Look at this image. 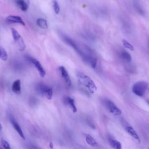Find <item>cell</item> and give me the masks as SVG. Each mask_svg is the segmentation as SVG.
Wrapping results in <instances>:
<instances>
[{"mask_svg": "<svg viewBox=\"0 0 149 149\" xmlns=\"http://www.w3.org/2000/svg\"><path fill=\"white\" fill-rule=\"evenodd\" d=\"M62 38L65 42L72 47L77 53L83 61L88 64L92 68H95L96 67L97 58L89 48L79 45L73 41V39L65 35H62Z\"/></svg>", "mask_w": 149, "mask_h": 149, "instance_id": "1", "label": "cell"}, {"mask_svg": "<svg viewBox=\"0 0 149 149\" xmlns=\"http://www.w3.org/2000/svg\"><path fill=\"white\" fill-rule=\"evenodd\" d=\"M77 77L79 84L90 93L94 94L97 91V86L93 80L83 72H77Z\"/></svg>", "mask_w": 149, "mask_h": 149, "instance_id": "2", "label": "cell"}, {"mask_svg": "<svg viewBox=\"0 0 149 149\" xmlns=\"http://www.w3.org/2000/svg\"><path fill=\"white\" fill-rule=\"evenodd\" d=\"M148 88V83L145 81H139L135 83L133 86L132 90L133 93L138 97H143L145 94Z\"/></svg>", "mask_w": 149, "mask_h": 149, "instance_id": "3", "label": "cell"}, {"mask_svg": "<svg viewBox=\"0 0 149 149\" xmlns=\"http://www.w3.org/2000/svg\"><path fill=\"white\" fill-rule=\"evenodd\" d=\"M37 91L48 100H51L53 95L52 89L44 83H39L36 86Z\"/></svg>", "mask_w": 149, "mask_h": 149, "instance_id": "4", "label": "cell"}, {"mask_svg": "<svg viewBox=\"0 0 149 149\" xmlns=\"http://www.w3.org/2000/svg\"><path fill=\"white\" fill-rule=\"evenodd\" d=\"M10 30L13 40L17 44L19 49L20 51H23L26 48V45L23 38L16 30L13 28H11Z\"/></svg>", "mask_w": 149, "mask_h": 149, "instance_id": "5", "label": "cell"}, {"mask_svg": "<svg viewBox=\"0 0 149 149\" xmlns=\"http://www.w3.org/2000/svg\"><path fill=\"white\" fill-rule=\"evenodd\" d=\"M104 104L108 111L114 116H119L121 115V110L112 101L106 99L104 101Z\"/></svg>", "mask_w": 149, "mask_h": 149, "instance_id": "6", "label": "cell"}, {"mask_svg": "<svg viewBox=\"0 0 149 149\" xmlns=\"http://www.w3.org/2000/svg\"><path fill=\"white\" fill-rule=\"evenodd\" d=\"M27 59L36 68V69L37 70V71L39 73L40 76L41 77H44L45 76L46 72H45V70L44 69L43 66L41 64V63L38 60H37L36 58H34L31 57V56H28Z\"/></svg>", "mask_w": 149, "mask_h": 149, "instance_id": "7", "label": "cell"}, {"mask_svg": "<svg viewBox=\"0 0 149 149\" xmlns=\"http://www.w3.org/2000/svg\"><path fill=\"white\" fill-rule=\"evenodd\" d=\"M59 70L61 75L62 79L64 80V81L66 83V84L68 86H70L72 85V81H71V79H70V76H69L67 70L63 66H60L59 68Z\"/></svg>", "mask_w": 149, "mask_h": 149, "instance_id": "8", "label": "cell"}, {"mask_svg": "<svg viewBox=\"0 0 149 149\" xmlns=\"http://www.w3.org/2000/svg\"><path fill=\"white\" fill-rule=\"evenodd\" d=\"M123 127L125 128V131L131 136L132 137L133 139H134L135 140H136L137 141H138L139 142L140 141V137L139 136V134H137V133L136 132V131L133 129V127H132L130 125H128V124H125L123 125Z\"/></svg>", "mask_w": 149, "mask_h": 149, "instance_id": "9", "label": "cell"}, {"mask_svg": "<svg viewBox=\"0 0 149 149\" xmlns=\"http://www.w3.org/2000/svg\"><path fill=\"white\" fill-rule=\"evenodd\" d=\"M6 20L9 23H18L23 26H25V23L22 19V18L17 15H9L6 17Z\"/></svg>", "mask_w": 149, "mask_h": 149, "instance_id": "10", "label": "cell"}, {"mask_svg": "<svg viewBox=\"0 0 149 149\" xmlns=\"http://www.w3.org/2000/svg\"><path fill=\"white\" fill-rule=\"evenodd\" d=\"M10 122L12 123V125H13L14 129H15V130L17 132V133L19 134V135L20 136V137L23 139V140H25V136L23 134V132L21 129V127H20L19 125L18 124V123L16 121V120L13 118V117H10Z\"/></svg>", "mask_w": 149, "mask_h": 149, "instance_id": "11", "label": "cell"}, {"mask_svg": "<svg viewBox=\"0 0 149 149\" xmlns=\"http://www.w3.org/2000/svg\"><path fill=\"white\" fill-rule=\"evenodd\" d=\"M17 6L23 12H26L30 5V0H16Z\"/></svg>", "mask_w": 149, "mask_h": 149, "instance_id": "12", "label": "cell"}, {"mask_svg": "<svg viewBox=\"0 0 149 149\" xmlns=\"http://www.w3.org/2000/svg\"><path fill=\"white\" fill-rule=\"evenodd\" d=\"M108 141L109 146L113 149H122V144L118 140L114 139L113 137L109 136L108 137Z\"/></svg>", "mask_w": 149, "mask_h": 149, "instance_id": "13", "label": "cell"}, {"mask_svg": "<svg viewBox=\"0 0 149 149\" xmlns=\"http://www.w3.org/2000/svg\"><path fill=\"white\" fill-rule=\"evenodd\" d=\"M64 102L68 107L70 108V109L74 113H76L77 112V108L76 107L73 98L70 97H66L64 99Z\"/></svg>", "mask_w": 149, "mask_h": 149, "instance_id": "14", "label": "cell"}, {"mask_svg": "<svg viewBox=\"0 0 149 149\" xmlns=\"http://www.w3.org/2000/svg\"><path fill=\"white\" fill-rule=\"evenodd\" d=\"M12 91L16 94H19L21 93V82L19 79L13 81L12 85Z\"/></svg>", "mask_w": 149, "mask_h": 149, "instance_id": "15", "label": "cell"}, {"mask_svg": "<svg viewBox=\"0 0 149 149\" xmlns=\"http://www.w3.org/2000/svg\"><path fill=\"white\" fill-rule=\"evenodd\" d=\"M120 58L121 59L125 62V63H130L132 61V56L130 54L126 51H122L120 52Z\"/></svg>", "mask_w": 149, "mask_h": 149, "instance_id": "16", "label": "cell"}, {"mask_svg": "<svg viewBox=\"0 0 149 149\" xmlns=\"http://www.w3.org/2000/svg\"><path fill=\"white\" fill-rule=\"evenodd\" d=\"M85 140H86V143L91 146V147H97L98 146V143L96 141V140L90 134H86L85 136Z\"/></svg>", "mask_w": 149, "mask_h": 149, "instance_id": "17", "label": "cell"}, {"mask_svg": "<svg viewBox=\"0 0 149 149\" xmlns=\"http://www.w3.org/2000/svg\"><path fill=\"white\" fill-rule=\"evenodd\" d=\"M36 23L37 26L42 29H47L48 27L47 22L44 19H42V18L38 19L36 21Z\"/></svg>", "mask_w": 149, "mask_h": 149, "instance_id": "18", "label": "cell"}, {"mask_svg": "<svg viewBox=\"0 0 149 149\" xmlns=\"http://www.w3.org/2000/svg\"><path fill=\"white\" fill-rule=\"evenodd\" d=\"M8 54L5 49L0 47V59L3 61H6L8 60Z\"/></svg>", "mask_w": 149, "mask_h": 149, "instance_id": "19", "label": "cell"}, {"mask_svg": "<svg viewBox=\"0 0 149 149\" xmlns=\"http://www.w3.org/2000/svg\"><path fill=\"white\" fill-rule=\"evenodd\" d=\"M52 6L56 14H58L60 12V6L57 0H52Z\"/></svg>", "mask_w": 149, "mask_h": 149, "instance_id": "20", "label": "cell"}, {"mask_svg": "<svg viewBox=\"0 0 149 149\" xmlns=\"http://www.w3.org/2000/svg\"><path fill=\"white\" fill-rule=\"evenodd\" d=\"M122 44H123V47L126 48V49H130L131 51H134V47L133 45L130 43L129 41H127V40H122Z\"/></svg>", "mask_w": 149, "mask_h": 149, "instance_id": "21", "label": "cell"}, {"mask_svg": "<svg viewBox=\"0 0 149 149\" xmlns=\"http://www.w3.org/2000/svg\"><path fill=\"white\" fill-rule=\"evenodd\" d=\"M1 144H2V146H3V147L5 149H11V148H10V144H9V143H8V141H6V140H1Z\"/></svg>", "mask_w": 149, "mask_h": 149, "instance_id": "22", "label": "cell"}, {"mask_svg": "<svg viewBox=\"0 0 149 149\" xmlns=\"http://www.w3.org/2000/svg\"><path fill=\"white\" fill-rule=\"evenodd\" d=\"M29 149H41V148H40L39 147H37V146H34V145H31V144L29 146Z\"/></svg>", "mask_w": 149, "mask_h": 149, "instance_id": "23", "label": "cell"}, {"mask_svg": "<svg viewBox=\"0 0 149 149\" xmlns=\"http://www.w3.org/2000/svg\"><path fill=\"white\" fill-rule=\"evenodd\" d=\"M49 147H50L51 149H53V148H54V144H53V143H52V142H50V143H49Z\"/></svg>", "mask_w": 149, "mask_h": 149, "instance_id": "24", "label": "cell"}, {"mask_svg": "<svg viewBox=\"0 0 149 149\" xmlns=\"http://www.w3.org/2000/svg\"><path fill=\"white\" fill-rule=\"evenodd\" d=\"M2 129V125H1V124L0 123V131H1Z\"/></svg>", "mask_w": 149, "mask_h": 149, "instance_id": "25", "label": "cell"}, {"mask_svg": "<svg viewBox=\"0 0 149 149\" xmlns=\"http://www.w3.org/2000/svg\"><path fill=\"white\" fill-rule=\"evenodd\" d=\"M147 102H148V104H149V100H148V101H147Z\"/></svg>", "mask_w": 149, "mask_h": 149, "instance_id": "26", "label": "cell"}, {"mask_svg": "<svg viewBox=\"0 0 149 149\" xmlns=\"http://www.w3.org/2000/svg\"><path fill=\"white\" fill-rule=\"evenodd\" d=\"M0 149H2V148H0Z\"/></svg>", "mask_w": 149, "mask_h": 149, "instance_id": "27", "label": "cell"}]
</instances>
